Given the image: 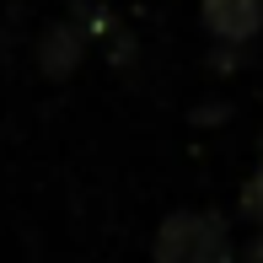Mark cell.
Here are the masks:
<instances>
[{
    "instance_id": "6da1fadb",
    "label": "cell",
    "mask_w": 263,
    "mask_h": 263,
    "mask_svg": "<svg viewBox=\"0 0 263 263\" xmlns=\"http://www.w3.org/2000/svg\"><path fill=\"white\" fill-rule=\"evenodd\" d=\"M86 59V27L76 22H49L38 32V76L43 81H70Z\"/></svg>"
},
{
    "instance_id": "7a4b0ae2",
    "label": "cell",
    "mask_w": 263,
    "mask_h": 263,
    "mask_svg": "<svg viewBox=\"0 0 263 263\" xmlns=\"http://www.w3.org/2000/svg\"><path fill=\"white\" fill-rule=\"evenodd\" d=\"M199 16H204L215 43H231L236 49V43H253L263 32V0H204Z\"/></svg>"
},
{
    "instance_id": "3957f363",
    "label": "cell",
    "mask_w": 263,
    "mask_h": 263,
    "mask_svg": "<svg viewBox=\"0 0 263 263\" xmlns=\"http://www.w3.org/2000/svg\"><path fill=\"white\" fill-rule=\"evenodd\" d=\"M194 236H199V210H172L151 242V263H194Z\"/></svg>"
},
{
    "instance_id": "277c9868",
    "label": "cell",
    "mask_w": 263,
    "mask_h": 263,
    "mask_svg": "<svg viewBox=\"0 0 263 263\" xmlns=\"http://www.w3.org/2000/svg\"><path fill=\"white\" fill-rule=\"evenodd\" d=\"M194 263H231V231H226V215H215V210H199Z\"/></svg>"
},
{
    "instance_id": "5b68a950",
    "label": "cell",
    "mask_w": 263,
    "mask_h": 263,
    "mask_svg": "<svg viewBox=\"0 0 263 263\" xmlns=\"http://www.w3.org/2000/svg\"><path fill=\"white\" fill-rule=\"evenodd\" d=\"M242 215L253 226H263V161H258V172L242 183Z\"/></svg>"
},
{
    "instance_id": "8992f818",
    "label": "cell",
    "mask_w": 263,
    "mask_h": 263,
    "mask_svg": "<svg viewBox=\"0 0 263 263\" xmlns=\"http://www.w3.org/2000/svg\"><path fill=\"white\" fill-rule=\"evenodd\" d=\"M242 263H263V231L247 242V253H242Z\"/></svg>"
}]
</instances>
